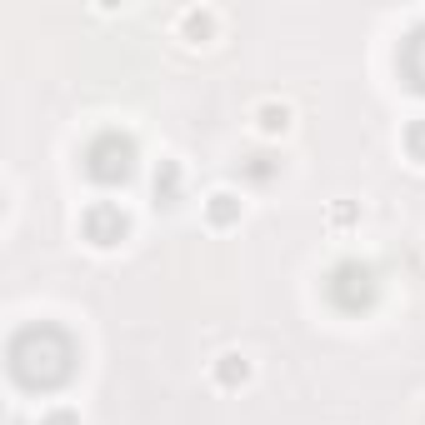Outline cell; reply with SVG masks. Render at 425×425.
Masks as SVG:
<instances>
[{"label":"cell","instance_id":"1","mask_svg":"<svg viewBox=\"0 0 425 425\" xmlns=\"http://www.w3.org/2000/svg\"><path fill=\"white\" fill-rule=\"evenodd\" d=\"M260 125H265V130H285V111H276V105H265V111H260Z\"/></svg>","mask_w":425,"mask_h":425}]
</instances>
